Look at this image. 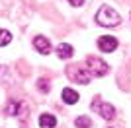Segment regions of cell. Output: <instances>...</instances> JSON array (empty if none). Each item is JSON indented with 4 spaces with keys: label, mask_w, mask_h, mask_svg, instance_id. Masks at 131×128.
I'll return each instance as SVG.
<instances>
[{
    "label": "cell",
    "mask_w": 131,
    "mask_h": 128,
    "mask_svg": "<svg viewBox=\"0 0 131 128\" xmlns=\"http://www.w3.org/2000/svg\"><path fill=\"white\" fill-rule=\"evenodd\" d=\"M12 78H10V70L6 68V66H0V82H4V84H8Z\"/></svg>",
    "instance_id": "14"
},
{
    "label": "cell",
    "mask_w": 131,
    "mask_h": 128,
    "mask_svg": "<svg viewBox=\"0 0 131 128\" xmlns=\"http://www.w3.org/2000/svg\"><path fill=\"white\" fill-rule=\"evenodd\" d=\"M96 21H98V25H102V27H115V25H119L121 16L117 14V10L112 8V6L104 4L98 10V14H96Z\"/></svg>",
    "instance_id": "1"
},
{
    "label": "cell",
    "mask_w": 131,
    "mask_h": 128,
    "mask_svg": "<svg viewBox=\"0 0 131 128\" xmlns=\"http://www.w3.org/2000/svg\"><path fill=\"white\" fill-rule=\"evenodd\" d=\"M57 126V118L49 113H43L41 117H39V128H55Z\"/></svg>",
    "instance_id": "10"
},
{
    "label": "cell",
    "mask_w": 131,
    "mask_h": 128,
    "mask_svg": "<svg viewBox=\"0 0 131 128\" xmlns=\"http://www.w3.org/2000/svg\"><path fill=\"white\" fill-rule=\"evenodd\" d=\"M37 89L41 91V93H49V89H51L49 80H47V78H39L37 80Z\"/></svg>",
    "instance_id": "12"
},
{
    "label": "cell",
    "mask_w": 131,
    "mask_h": 128,
    "mask_svg": "<svg viewBox=\"0 0 131 128\" xmlns=\"http://www.w3.org/2000/svg\"><path fill=\"white\" fill-rule=\"evenodd\" d=\"M61 97H63V101H65L67 105H74V103H78V99H80V95H78L72 87H65L63 93H61Z\"/></svg>",
    "instance_id": "8"
},
{
    "label": "cell",
    "mask_w": 131,
    "mask_h": 128,
    "mask_svg": "<svg viewBox=\"0 0 131 128\" xmlns=\"http://www.w3.org/2000/svg\"><path fill=\"white\" fill-rule=\"evenodd\" d=\"M55 51H57V56H59L61 60H67V58H71L72 54H74V49H72L69 43H61Z\"/></svg>",
    "instance_id": "9"
},
{
    "label": "cell",
    "mask_w": 131,
    "mask_h": 128,
    "mask_svg": "<svg viewBox=\"0 0 131 128\" xmlns=\"http://www.w3.org/2000/svg\"><path fill=\"white\" fill-rule=\"evenodd\" d=\"M33 47H35V51H37L39 54H49L53 49H51V43L47 37H43V35H37V37L33 39Z\"/></svg>",
    "instance_id": "7"
},
{
    "label": "cell",
    "mask_w": 131,
    "mask_h": 128,
    "mask_svg": "<svg viewBox=\"0 0 131 128\" xmlns=\"http://www.w3.org/2000/svg\"><path fill=\"white\" fill-rule=\"evenodd\" d=\"M69 4L74 6V8H80V6L84 4V0H69Z\"/></svg>",
    "instance_id": "15"
},
{
    "label": "cell",
    "mask_w": 131,
    "mask_h": 128,
    "mask_svg": "<svg viewBox=\"0 0 131 128\" xmlns=\"http://www.w3.org/2000/svg\"><path fill=\"white\" fill-rule=\"evenodd\" d=\"M86 68H88V72L94 76V78H100V76H106L108 74V70H110V66L104 62L102 58H98V56H88L86 58Z\"/></svg>",
    "instance_id": "3"
},
{
    "label": "cell",
    "mask_w": 131,
    "mask_h": 128,
    "mask_svg": "<svg viewBox=\"0 0 131 128\" xmlns=\"http://www.w3.org/2000/svg\"><path fill=\"white\" fill-rule=\"evenodd\" d=\"M92 109H94V111H98V115L102 118H106V120H112V118L115 117L114 105L104 103V101H100V99H94V101H92Z\"/></svg>",
    "instance_id": "4"
},
{
    "label": "cell",
    "mask_w": 131,
    "mask_h": 128,
    "mask_svg": "<svg viewBox=\"0 0 131 128\" xmlns=\"http://www.w3.org/2000/svg\"><path fill=\"white\" fill-rule=\"evenodd\" d=\"M74 126L77 128H90L92 126V120H90L88 117H78L77 120H74Z\"/></svg>",
    "instance_id": "13"
},
{
    "label": "cell",
    "mask_w": 131,
    "mask_h": 128,
    "mask_svg": "<svg viewBox=\"0 0 131 128\" xmlns=\"http://www.w3.org/2000/svg\"><path fill=\"white\" fill-rule=\"evenodd\" d=\"M98 49L102 53H114L117 49V39L112 37V35H104V37L98 39Z\"/></svg>",
    "instance_id": "6"
},
{
    "label": "cell",
    "mask_w": 131,
    "mask_h": 128,
    "mask_svg": "<svg viewBox=\"0 0 131 128\" xmlns=\"http://www.w3.org/2000/svg\"><path fill=\"white\" fill-rule=\"evenodd\" d=\"M67 74H69V80L74 82V84H82L86 85L92 80V74L88 72V68H82V66H69L67 68Z\"/></svg>",
    "instance_id": "2"
},
{
    "label": "cell",
    "mask_w": 131,
    "mask_h": 128,
    "mask_svg": "<svg viewBox=\"0 0 131 128\" xmlns=\"http://www.w3.org/2000/svg\"><path fill=\"white\" fill-rule=\"evenodd\" d=\"M4 111H6V115L8 117H20V118H24L26 117V111H27V107H26V103H22V101H8V105L4 107Z\"/></svg>",
    "instance_id": "5"
},
{
    "label": "cell",
    "mask_w": 131,
    "mask_h": 128,
    "mask_svg": "<svg viewBox=\"0 0 131 128\" xmlns=\"http://www.w3.org/2000/svg\"><path fill=\"white\" fill-rule=\"evenodd\" d=\"M10 41H12V33L8 29H0V47L10 45Z\"/></svg>",
    "instance_id": "11"
}]
</instances>
